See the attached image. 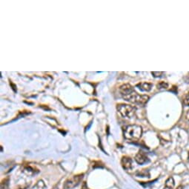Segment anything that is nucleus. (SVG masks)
Wrapping results in <instances>:
<instances>
[{
	"instance_id": "f257e3e1",
	"label": "nucleus",
	"mask_w": 189,
	"mask_h": 189,
	"mask_svg": "<svg viewBox=\"0 0 189 189\" xmlns=\"http://www.w3.org/2000/svg\"><path fill=\"white\" fill-rule=\"evenodd\" d=\"M121 95L126 101L136 104L139 105H144L149 99V96L146 95H140L134 90V88L130 85H123L119 88Z\"/></svg>"
},
{
	"instance_id": "f03ea898",
	"label": "nucleus",
	"mask_w": 189,
	"mask_h": 189,
	"mask_svg": "<svg viewBox=\"0 0 189 189\" xmlns=\"http://www.w3.org/2000/svg\"><path fill=\"white\" fill-rule=\"evenodd\" d=\"M142 135V128L137 125H128L124 129V136L126 140L137 141Z\"/></svg>"
},
{
	"instance_id": "7ed1b4c3",
	"label": "nucleus",
	"mask_w": 189,
	"mask_h": 189,
	"mask_svg": "<svg viewBox=\"0 0 189 189\" xmlns=\"http://www.w3.org/2000/svg\"><path fill=\"white\" fill-rule=\"evenodd\" d=\"M117 111L120 113L121 116L124 118H132L135 115L136 109L131 105H126V104H119L117 107Z\"/></svg>"
},
{
	"instance_id": "20e7f679",
	"label": "nucleus",
	"mask_w": 189,
	"mask_h": 189,
	"mask_svg": "<svg viewBox=\"0 0 189 189\" xmlns=\"http://www.w3.org/2000/svg\"><path fill=\"white\" fill-rule=\"evenodd\" d=\"M84 174L82 173V174H77L75 175L71 178L68 179L65 181L64 186H63V188L64 189H73L75 187H76L78 186L80 183L82 182V179H83Z\"/></svg>"
},
{
	"instance_id": "39448f33",
	"label": "nucleus",
	"mask_w": 189,
	"mask_h": 189,
	"mask_svg": "<svg viewBox=\"0 0 189 189\" xmlns=\"http://www.w3.org/2000/svg\"><path fill=\"white\" fill-rule=\"evenodd\" d=\"M135 161H136V163H138L139 165H143V164L148 162V157L145 152L140 151L136 154V157H135Z\"/></svg>"
},
{
	"instance_id": "423d86ee",
	"label": "nucleus",
	"mask_w": 189,
	"mask_h": 189,
	"mask_svg": "<svg viewBox=\"0 0 189 189\" xmlns=\"http://www.w3.org/2000/svg\"><path fill=\"white\" fill-rule=\"evenodd\" d=\"M121 164L125 170H130L132 168V159L129 157H123L121 159Z\"/></svg>"
},
{
	"instance_id": "0eeeda50",
	"label": "nucleus",
	"mask_w": 189,
	"mask_h": 189,
	"mask_svg": "<svg viewBox=\"0 0 189 189\" xmlns=\"http://www.w3.org/2000/svg\"><path fill=\"white\" fill-rule=\"evenodd\" d=\"M23 172L25 173H26L27 175L28 176H34V175L37 174L39 173V170L36 169L35 168L30 166V165H27V166H25L23 168Z\"/></svg>"
},
{
	"instance_id": "6e6552de",
	"label": "nucleus",
	"mask_w": 189,
	"mask_h": 189,
	"mask_svg": "<svg viewBox=\"0 0 189 189\" xmlns=\"http://www.w3.org/2000/svg\"><path fill=\"white\" fill-rule=\"evenodd\" d=\"M136 87L142 91L148 92L151 90L153 85L149 83V82H140V83L136 85Z\"/></svg>"
},
{
	"instance_id": "1a4fd4ad",
	"label": "nucleus",
	"mask_w": 189,
	"mask_h": 189,
	"mask_svg": "<svg viewBox=\"0 0 189 189\" xmlns=\"http://www.w3.org/2000/svg\"><path fill=\"white\" fill-rule=\"evenodd\" d=\"M175 182L172 177H169L165 181V189H173L174 187Z\"/></svg>"
},
{
	"instance_id": "9d476101",
	"label": "nucleus",
	"mask_w": 189,
	"mask_h": 189,
	"mask_svg": "<svg viewBox=\"0 0 189 189\" xmlns=\"http://www.w3.org/2000/svg\"><path fill=\"white\" fill-rule=\"evenodd\" d=\"M47 188V186L45 185V182L43 180H40L37 181V182L30 189H46Z\"/></svg>"
},
{
	"instance_id": "9b49d317",
	"label": "nucleus",
	"mask_w": 189,
	"mask_h": 189,
	"mask_svg": "<svg viewBox=\"0 0 189 189\" xmlns=\"http://www.w3.org/2000/svg\"><path fill=\"white\" fill-rule=\"evenodd\" d=\"M168 88V84L165 82H160L157 84L158 89H167Z\"/></svg>"
},
{
	"instance_id": "f8f14e48",
	"label": "nucleus",
	"mask_w": 189,
	"mask_h": 189,
	"mask_svg": "<svg viewBox=\"0 0 189 189\" xmlns=\"http://www.w3.org/2000/svg\"><path fill=\"white\" fill-rule=\"evenodd\" d=\"M182 103L185 105L189 106V92L186 93L182 97Z\"/></svg>"
},
{
	"instance_id": "ddd939ff",
	"label": "nucleus",
	"mask_w": 189,
	"mask_h": 189,
	"mask_svg": "<svg viewBox=\"0 0 189 189\" xmlns=\"http://www.w3.org/2000/svg\"><path fill=\"white\" fill-rule=\"evenodd\" d=\"M9 185V178H6L3 180L1 182V189H5Z\"/></svg>"
},
{
	"instance_id": "4468645a",
	"label": "nucleus",
	"mask_w": 189,
	"mask_h": 189,
	"mask_svg": "<svg viewBox=\"0 0 189 189\" xmlns=\"http://www.w3.org/2000/svg\"><path fill=\"white\" fill-rule=\"evenodd\" d=\"M136 174L138 175V176L141 177H146L147 176H149V173H148L146 170H142L141 171H139L137 172Z\"/></svg>"
},
{
	"instance_id": "2eb2a0df",
	"label": "nucleus",
	"mask_w": 189,
	"mask_h": 189,
	"mask_svg": "<svg viewBox=\"0 0 189 189\" xmlns=\"http://www.w3.org/2000/svg\"><path fill=\"white\" fill-rule=\"evenodd\" d=\"M151 74L154 77H161L164 74V72H161V71L160 72H155L154 71V72H151Z\"/></svg>"
},
{
	"instance_id": "dca6fc26",
	"label": "nucleus",
	"mask_w": 189,
	"mask_h": 189,
	"mask_svg": "<svg viewBox=\"0 0 189 189\" xmlns=\"http://www.w3.org/2000/svg\"><path fill=\"white\" fill-rule=\"evenodd\" d=\"M29 187V184H25L23 186H21L17 188L16 189H27Z\"/></svg>"
},
{
	"instance_id": "f3484780",
	"label": "nucleus",
	"mask_w": 189,
	"mask_h": 189,
	"mask_svg": "<svg viewBox=\"0 0 189 189\" xmlns=\"http://www.w3.org/2000/svg\"><path fill=\"white\" fill-rule=\"evenodd\" d=\"M185 80L186 81V82H189V73L188 74V75L186 76V78H185Z\"/></svg>"
},
{
	"instance_id": "a211bd4d",
	"label": "nucleus",
	"mask_w": 189,
	"mask_h": 189,
	"mask_svg": "<svg viewBox=\"0 0 189 189\" xmlns=\"http://www.w3.org/2000/svg\"><path fill=\"white\" fill-rule=\"evenodd\" d=\"M186 119H188V120L189 121V110L188 111H187V113H186Z\"/></svg>"
},
{
	"instance_id": "6ab92c4d",
	"label": "nucleus",
	"mask_w": 189,
	"mask_h": 189,
	"mask_svg": "<svg viewBox=\"0 0 189 189\" xmlns=\"http://www.w3.org/2000/svg\"><path fill=\"white\" fill-rule=\"evenodd\" d=\"M82 189H88V187L86 186L85 183H84V185H83V186H82Z\"/></svg>"
},
{
	"instance_id": "aec40b11",
	"label": "nucleus",
	"mask_w": 189,
	"mask_h": 189,
	"mask_svg": "<svg viewBox=\"0 0 189 189\" xmlns=\"http://www.w3.org/2000/svg\"><path fill=\"white\" fill-rule=\"evenodd\" d=\"M177 189H183V186H178L177 188Z\"/></svg>"
},
{
	"instance_id": "412c9836",
	"label": "nucleus",
	"mask_w": 189,
	"mask_h": 189,
	"mask_svg": "<svg viewBox=\"0 0 189 189\" xmlns=\"http://www.w3.org/2000/svg\"><path fill=\"white\" fill-rule=\"evenodd\" d=\"M52 189H59V187H58L57 185H56V186L54 187H53V188H52Z\"/></svg>"
},
{
	"instance_id": "4be33fe9",
	"label": "nucleus",
	"mask_w": 189,
	"mask_h": 189,
	"mask_svg": "<svg viewBox=\"0 0 189 189\" xmlns=\"http://www.w3.org/2000/svg\"><path fill=\"white\" fill-rule=\"evenodd\" d=\"M188 159H189V153H188Z\"/></svg>"
}]
</instances>
